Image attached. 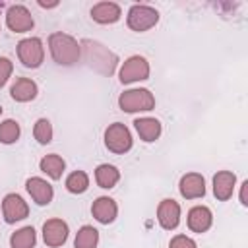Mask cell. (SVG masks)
Returning <instances> with one entry per match:
<instances>
[{
    "mask_svg": "<svg viewBox=\"0 0 248 248\" xmlns=\"http://www.w3.org/2000/svg\"><path fill=\"white\" fill-rule=\"evenodd\" d=\"M0 114H2V108H0Z\"/></svg>",
    "mask_w": 248,
    "mask_h": 248,
    "instance_id": "30",
    "label": "cell"
},
{
    "mask_svg": "<svg viewBox=\"0 0 248 248\" xmlns=\"http://www.w3.org/2000/svg\"><path fill=\"white\" fill-rule=\"evenodd\" d=\"M25 188H27L29 196L33 198V202L37 205H48L52 202V198H54V190H52V186L45 178L31 176V178H27Z\"/></svg>",
    "mask_w": 248,
    "mask_h": 248,
    "instance_id": "11",
    "label": "cell"
},
{
    "mask_svg": "<svg viewBox=\"0 0 248 248\" xmlns=\"http://www.w3.org/2000/svg\"><path fill=\"white\" fill-rule=\"evenodd\" d=\"M12 72H14V64H12V60L6 58V56H0V87L6 85V81H8L10 76H12Z\"/></svg>",
    "mask_w": 248,
    "mask_h": 248,
    "instance_id": "27",
    "label": "cell"
},
{
    "mask_svg": "<svg viewBox=\"0 0 248 248\" xmlns=\"http://www.w3.org/2000/svg\"><path fill=\"white\" fill-rule=\"evenodd\" d=\"M79 46H83V52H85V58H87L89 66H93L95 70H99L103 74H108V76L114 72L116 62H118V58H116L114 52H110L108 48H105L101 43L89 41V39H85Z\"/></svg>",
    "mask_w": 248,
    "mask_h": 248,
    "instance_id": "2",
    "label": "cell"
},
{
    "mask_svg": "<svg viewBox=\"0 0 248 248\" xmlns=\"http://www.w3.org/2000/svg\"><path fill=\"white\" fill-rule=\"evenodd\" d=\"M213 223L211 209L205 205H196L188 211V227L192 232H205Z\"/></svg>",
    "mask_w": 248,
    "mask_h": 248,
    "instance_id": "16",
    "label": "cell"
},
{
    "mask_svg": "<svg viewBox=\"0 0 248 248\" xmlns=\"http://www.w3.org/2000/svg\"><path fill=\"white\" fill-rule=\"evenodd\" d=\"M17 58L25 68H39L45 60V46L39 37H27L17 43Z\"/></svg>",
    "mask_w": 248,
    "mask_h": 248,
    "instance_id": "4",
    "label": "cell"
},
{
    "mask_svg": "<svg viewBox=\"0 0 248 248\" xmlns=\"http://www.w3.org/2000/svg\"><path fill=\"white\" fill-rule=\"evenodd\" d=\"M89 188V176L83 170H74L66 178V190L72 194H83Z\"/></svg>",
    "mask_w": 248,
    "mask_h": 248,
    "instance_id": "24",
    "label": "cell"
},
{
    "mask_svg": "<svg viewBox=\"0 0 248 248\" xmlns=\"http://www.w3.org/2000/svg\"><path fill=\"white\" fill-rule=\"evenodd\" d=\"M33 136L41 145H46L52 141V124L46 118H39L33 126Z\"/></svg>",
    "mask_w": 248,
    "mask_h": 248,
    "instance_id": "26",
    "label": "cell"
},
{
    "mask_svg": "<svg viewBox=\"0 0 248 248\" xmlns=\"http://www.w3.org/2000/svg\"><path fill=\"white\" fill-rule=\"evenodd\" d=\"M122 16V10L114 2H99L91 8V17L97 23H114Z\"/></svg>",
    "mask_w": 248,
    "mask_h": 248,
    "instance_id": "18",
    "label": "cell"
},
{
    "mask_svg": "<svg viewBox=\"0 0 248 248\" xmlns=\"http://www.w3.org/2000/svg\"><path fill=\"white\" fill-rule=\"evenodd\" d=\"M19 134H21V130H19V124L16 120L8 118V120H2L0 122V141L2 143H14V141H17Z\"/></svg>",
    "mask_w": 248,
    "mask_h": 248,
    "instance_id": "25",
    "label": "cell"
},
{
    "mask_svg": "<svg viewBox=\"0 0 248 248\" xmlns=\"http://www.w3.org/2000/svg\"><path fill=\"white\" fill-rule=\"evenodd\" d=\"M39 167H41V170H43L46 176H50L52 180H60L62 174H64L66 163H64V159H62L60 155L50 153V155H45V157L41 159Z\"/></svg>",
    "mask_w": 248,
    "mask_h": 248,
    "instance_id": "21",
    "label": "cell"
},
{
    "mask_svg": "<svg viewBox=\"0 0 248 248\" xmlns=\"http://www.w3.org/2000/svg\"><path fill=\"white\" fill-rule=\"evenodd\" d=\"M6 23L14 33H25L33 27V16L21 4H14L6 12Z\"/></svg>",
    "mask_w": 248,
    "mask_h": 248,
    "instance_id": "9",
    "label": "cell"
},
{
    "mask_svg": "<svg viewBox=\"0 0 248 248\" xmlns=\"http://www.w3.org/2000/svg\"><path fill=\"white\" fill-rule=\"evenodd\" d=\"M246 190H248V180H244V182H242V186H240V203H242V205H248Z\"/></svg>",
    "mask_w": 248,
    "mask_h": 248,
    "instance_id": "29",
    "label": "cell"
},
{
    "mask_svg": "<svg viewBox=\"0 0 248 248\" xmlns=\"http://www.w3.org/2000/svg\"><path fill=\"white\" fill-rule=\"evenodd\" d=\"M126 21L132 31H147L159 21V12L145 4H134L128 12Z\"/></svg>",
    "mask_w": 248,
    "mask_h": 248,
    "instance_id": "6",
    "label": "cell"
},
{
    "mask_svg": "<svg viewBox=\"0 0 248 248\" xmlns=\"http://www.w3.org/2000/svg\"><path fill=\"white\" fill-rule=\"evenodd\" d=\"M68 238V225L62 219H48L43 225V240L46 246H62Z\"/></svg>",
    "mask_w": 248,
    "mask_h": 248,
    "instance_id": "10",
    "label": "cell"
},
{
    "mask_svg": "<svg viewBox=\"0 0 248 248\" xmlns=\"http://www.w3.org/2000/svg\"><path fill=\"white\" fill-rule=\"evenodd\" d=\"M37 83L29 78H17L14 81V85L10 87V95L14 101L17 103H27V101H33L37 97Z\"/></svg>",
    "mask_w": 248,
    "mask_h": 248,
    "instance_id": "17",
    "label": "cell"
},
{
    "mask_svg": "<svg viewBox=\"0 0 248 248\" xmlns=\"http://www.w3.org/2000/svg\"><path fill=\"white\" fill-rule=\"evenodd\" d=\"M2 213L6 223H16L29 215V205L19 194H6L2 200Z\"/></svg>",
    "mask_w": 248,
    "mask_h": 248,
    "instance_id": "8",
    "label": "cell"
},
{
    "mask_svg": "<svg viewBox=\"0 0 248 248\" xmlns=\"http://www.w3.org/2000/svg\"><path fill=\"white\" fill-rule=\"evenodd\" d=\"M105 145L112 153H128L132 149V134L122 122H114L105 130Z\"/></svg>",
    "mask_w": 248,
    "mask_h": 248,
    "instance_id": "5",
    "label": "cell"
},
{
    "mask_svg": "<svg viewBox=\"0 0 248 248\" xmlns=\"http://www.w3.org/2000/svg\"><path fill=\"white\" fill-rule=\"evenodd\" d=\"M178 190L182 194V198L186 200H198V198H203L205 194V180L202 174L198 172H188L180 178V184H178Z\"/></svg>",
    "mask_w": 248,
    "mask_h": 248,
    "instance_id": "13",
    "label": "cell"
},
{
    "mask_svg": "<svg viewBox=\"0 0 248 248\" xmlns=\"http://www.w3.org/2000/svg\"><path fill=\"white\" fill-rule=\"evenodd\" d=\"M157 221L163 229L172 231L180 223V205L174 200H163L157 207Z\"/></svg>",
    "mask_w": 248,
    "mask_h": 248,
    "instance_id": "12",
    "label": "cell"
},
{
    "mask_svg": "<svg viewBox=\"0 0 248 248\" xmlns=\"http://www.w3.org/2000/svg\"><path fill=\"white\" fill-rule=\"evenodd\" d=\"M48 48H50V54H52L54 62L60 64V66L76 64L79 60V54H81L79 43L72 35H66L62 31L52 33L48 37Z\"/></svg>",
    "mask_w": 248,
    "mask_h": 248,
    "instance_id": "1",
    "label": "cell"
},
{
    "mask_svg": "<svg viewBox=\"0 0 248 248\" xmlns=\"http://www.w3.org/2000/svg\"><path fill=\"white\" fill-rule=\"evenodd\" d=\"M234 184H236V176L231 170H219L213 176V194L219 202H227L232 192H234Z\"/></svg>",
    "mask_w": 248,
    "mask_h": 248,
    "instance_id": "15",
    "label": "cell"
},
{
    "mask_svg": "<svg viewBox=\"0 0 248 248\" xmlns=\"http://www.w3.org/2000/svg\"><path fill=\"white\" fill-rule=\"evenodd\" d=\"M91 213H93V217H95L99 223L108 225V223H112V221L116 219L118 205H116V202H114L112 198H108V196H101V198H97V200L93 202V205H91Z\"/></svg>",
    "mask_w": 248,
    "mask_h": 248,
    "instance_id": "14",
    "label": "cell"
},
{
    "mask_svg": "<svg viewBox=\"0 0 248 248\" xmlns=\"http://www.w3.org/2000/svg\"><path fill=\"white\" fill-rule=\"evenodd\" d=\"M97 244H99V231L91 225H83L76 234L74 246L76 248H97Z\"/></svg>",
    "mask_w": 248,
    "mask_h": 248,
    "instance_id": "23",
    "label": "cell"
},
{
    "mask_svg": "<svg viewBox=\"0 0 248 248\" xmlns=\"http://www.w3.org/2000/svg\"><path fill=\"white\" fill-rule=\"evenodd\" d=\"M120 81L122 83H134V81H143L149 78V62L140 56L134 54L128 60H124L122 68H120Z\"/></svg>",
    "mask_w": 248,
    "mask_h": 248,
    "instance_id": "7",
    "label": "cell"
},
{
    "mask_svg": "<svg viewBox=\"0 0 248 248\" xmlns=\"http://www.w3.org/2000/svg\"><path fill=\"white\" fill-rule=\"evenodd\" d=\"M120 180V170L114 167V165H108V163H103L95 169V182L105 188V190H110L116 186V182Z\"/></svg>",
    "mask_w": 248,
    "mask_h": 248,
    "instance_id": "20",
    "label": "cell"
},
{
    "mask_svg": "<svg viewBox=\"0 0 248 248\" xmlns=\"http://www.w3.org/2000/svg\"><path fill=\"white\" fill-rule=\"evenodd\" d=\"M134 128L136 132L140 134V138L143 141H155L159 136H161V122L157 118H151V116H143V118H136L134 120Z\"/></svg>",
    "mask_w": 248,
    "mask_h": 248,
    "instance_id": "19",
    "label": "cell"
},
{
    "mask_svg": "<svg viewBox=\"0 0 248 248\" xmlns=\"http://www.w3.org/2000/svg\"><path fill=\"white\" fill-rule=\"evenodd\" d=\"M118 107L124 112H145L155 107V97L149 89L143 87L128 89L118 97Z\"/></svg>",
    "mask_w": 248,
    "mask_h": 248,
    "instance_id": "3",
    "label": "cell"
},
{
    "mask_svg": "<svg viewBox=\"0 0 248 248\" xmlns=\"http://www.w3.org/2000/svg\"><path fill=\"white\" fill-rule=\"evenodd\" d=\"M35 242H37V234L33 227H21L10 236L12 248H33Z\"/></svg>",
    "mask_w": 248,
    "mask_h": 248,
    "instance_id": "22",
    "label": "cell"
},
{
    "mask_svg": "<svg viewBox=\"0 0 248 248\" xmlns=\"http://www.w3.org/2000/svg\"><path fill=\"white\" fill-rule=\"evenodd\" d=\"M169 248H198V246H196V242H194L190 236H186V234H176V236L170 238Z\"/></svg>",
    "mask_w": 248,
    "mask_h": 248,
    "instance_id": "28",
    "label": "cell"
}]
</instances>
